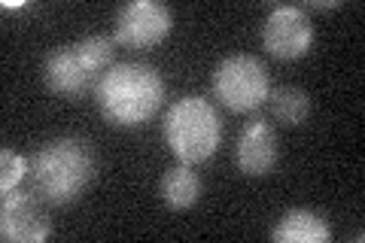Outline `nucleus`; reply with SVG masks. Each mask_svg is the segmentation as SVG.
<instances>
[{"instance_id": "1", "label": "nucleus", "mask_w": 365, "mask_h": 243, "mask_svg": "<svg viewBox=\"0 0 365 243\" xmlns=\"http://www.w3.org/2000/svg\"><path fill=\"white\" fill-rule=\"evenodd\" d=\"M95 100L113 128H143L165 103V79L150 64L125 61L98 76Z\"/></svg>"}, {"instance_id": "2", "label": "nucleus", "mask_w": 365, "mask_h": 243, "mask_svg": "<svg viewBox=\"0 0 365 243\" xmlns=\"http://www.w3.org/2000/svg\"><path fill=\"white\" fill-rule=\"evenodd\" d=\"M95 149L83 137H55L28 161L31 192H37L49 207L76 204L95 180Z\"/></svg>"}, {"instance_id": "3", "label": "nucleus", "mask_w": 365, "mask_h": 243, "mask_svg": "<svg viewBox=\"0 0 365 243\" xmlns=\"http://www.w3.org/2000/svg\"><path fill=\"white\" fill-rule=\"evenodd\" d=\"M162 137L180 165H204L222 143V119L201 95H186L170 103L162 119Z\"/></svg>"}, {"instance_id": "4", "label": "nucleus", "mask_w": 365, "mask_h": 243, "mask_svg": "<svg viewBox=\"0 0 365 243\" xmlns=\"http://www.w3.org/2000/svg\"><path fill=\"white\" fill-rule=\"evenodd\" d=\"M213 98L232 113H253L271 95V76L256 55H228L213 71Z\"/></svg>"}, {"instance_id": "5", "label": "nucleus", "mask_w": 365, "mask_h": 243, "mask_svg": "<svg viewBox=\"0 0 365 243\" xmlns=\"http://www.w3.org/2000/svg\"><path fill=\"white\" fill-rule=\"evenodd\" d=\"M174 31V13L170 6L158 4V0H131V4L119 6L116 21H113V40L125 49H155L158 43L168 40Z\"/></svg>"}, {"instance_id": "6", "label": "nucleus", "mask_w": 365, "mask_h": 243, "mask_svg": "<svg viewBox=\"0 0 365 243\" xmlns=\"http://www.w3.org/2000/svg\"><path fill=\"white\" fill-rule=\"evenodd\" d=\"M37 192H4L0 204V237L6 243H43L55 234V222Z\"/></svg>"}, {"instance_id": "7", "label": "nucleus", "mask_w": 365, "mask_h": 243, "mask_svg": "<svg viewBox=\"0 0 365 243\" xmlns=\"http://www.w3.org/2000/svg\"><path fill=\"white\" fill-rule=\"evenodd\" d=\"M262 46L280 61H299L314 46V25L302 6H274L262 25Z\"/></svg>"}, {"instance_id": "8", "label": "nucleus", "mask_w": 365, "mask_h": 243, "mask_svg": "<svg viewBox=\"0 0 365 243\" xmlns=\"http://www.w3.org/2000/svg\"><path fill=\"white\" fill-rule=\"evenodd\" d=\"M43 79L46 88L55 91L61 98H83L86 91L98 83V73L86 64V58L79 55L76 43L71 46H55L43 61Z\"/></svg>"}, {"instance_id": "9", "label": "nucleus", "mask_w": 365, "mask_h": 243, "mask_svg": "<svg viewBox=\"0 0 365 243\" xmlns=\"http://www.w3.org/2000/svg\"><path fill=\"white\" fill-rule=\"evenodd\" d=\"M280 146H277V131L265 119H253L244 125L241 137L235 146V165L244 177H268L277 167Z\"/></svg>"}, {"instance_id": "10", "label": "nucleus", "mask_w": 365, "mask_h": 243, "mask_svg": "<svg viewBox=\"0 0 365 243\" xmlns=\"http://www.w3.org/2000/svg\"><path fill=\"white\" fill-rule=\"evenodd\" d=\"M271 240H277V243H329L332 240V225L317 210L295 207V210H287L277 219V225L271 228Z\"/></svg>"}, {"instance_id": "11", "label": "nucleus", "mask_w": 365, "mask_h": 243, "mask_svg": "<svg viewBox=\"0 0 365 243\" xmlns=\"http://www.w3.org/2000/svg\"><path fill=\"white\" fill-rule=\"evenodd\" d=\"M158 195L170 210H192L201 198V177L192 165H174L158 180Z\"/></svg>"}, {"instance_id": "12", "label": "nucleus", "mask_w": 365, "mask_h": 243, "mask_svg": "<svg viewBox=\"0 0 365 243\" xmlns=\"http://www.w3.org/2000/svg\"><path fill=\"white\" fill-rule=\"evenodd\" d=\"M268 103H271L274 119H277L283 128H299V125L307 122V115H311V95L295 86H283L277 91H271Z\"/></svg>"}, {"instance_id": "13", "label": "nucleus", "mask_w": 365, "mask_h": 243, "mask_svg": "<svg viewBox=\"0 0 365 243\" xmlns=\"http://www.w3.org/2000/svg\"><path fill=\"white\" fill-rule=\"evenodd\" d=\"M76 49L86 58V64L91 67V71L101 76L113 67V58H116V40L107 37V33H91V37L76 40Z\"/></svg>"}, {"instance_id": "14", "label": "nucleus", "mask_w": 365, "mask_h": 243, "mask_svg": "<svg viewBox=\"0 0 365 243\" xmlns=\"http://www.w3.org/2000/svg\"><path fill=\"white\" fill-rule=\"evenodd\" d=\"M28 177V161L13 149H0V189L13 192Z\"/></svg>"}, {"instance_id": "15", "label": "nucleus", "mask_w": 365, "mask_h": 243, "mask_svg": "<svg viewBox=\"0 0 365 243\" xmlns=\"http://www.w3.org/2000/svg\"><path fill=\"white\" fill-rule=\"evenodd\" d=\"M338 6H341V0H329V4L326 0H311V4H304L302 9L307 13V9H338Z\"/></svg>"}]
</instances>
